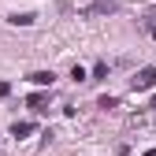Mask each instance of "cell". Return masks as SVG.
Returning <instances> with one entry per match:
<instances>
[{
	"mask_svg": "<svg viewBox=\"0 0 156 156\" xmlns=\"http://www.w3.org/2000/svg\"><path fill=\"white\" fill-rule=\"evenodd\" d=\"M119 11V0H97V4H86L82 11V19H104V15H115Z\"/></svg>",
	"mask_w": 156,
	"mask_h": 156,
	"instance_id": "6da1fadb",
	"label": "cell"
},
{
	"mask_svg": "<svg viewBox=\"0 0 156 156\" xmlns=\"http://www.w3.org/2000/svg\"><path fill=\"white\" fill-rule=\"evenodd\" d=\"M152 86H156V67H141L138 74L130 78V89H134V93H145V89H152Z\"/></svg>",
	"mask_w": 156,
	"mask_h": 156,
	"instance_id": "7a4b0ae2",
	"label": "cell"
},
{
	"mask_svg": "<svg viewBox=\"0 0 156 156\" xmlns=\"http://www.w3.org/2000/svg\"><path fill=\"white\" fill-rule=\"evenodd\" d=\"M26 104H30V112H34V115H48V112H52V108H48V93H34Z\"/></svg>",
	"mask_w": 156,
	"mask_h": 156,
	"instance_id": "3957f363",
	"label": "cell"
},
{
	"mask_svg": "<svg viewBox=\"0 0 156 156\" xmlns=\"http://www.w3.org/2000/svg\"><path fill=\"white\" fill-rule=\"evenodd\" d=\"M26 78H30L34 86H52V82H56V74H52V71H30Z\"/></svg>",
	"mask_w": 156,
	"mask_h": 156,
	"instance_id": "277c9868",
	"label": "cell"
},
{
	"mask_svg": "<svg viewBox=\"0 0 156 156\" xmlns=\"http://www.w3.org/2000/svg\"><path fill=\"white\" fill-rule=\"evenodd\" d=\"M30 134H34V123H26V119L11 123V138H30Z\"/></svg>",
	"mask_w": 156,
	"mask_h": 156,
	"instance_id": "5b68a950",
	"label": "cell"
},
{
	"mask_svg": "<svg viewBox=\"0 0 156 156\" xmlns=\"http://www.w3.org/2000/svg\"><path fill=\"white\" fill-rule=\"evenodd\" d=\"M101 78H108V63L97 60V63H93V74H89V82H101Z\"/></svg>",
	"mask_w": 156,
	"mask_h": 156,
	"instance_id": "8992f818",
	"label": "cell"
},
{
	"mask_svg": "<svg viewBox=\"0 0 156 156\" xmlns=\"http://www.w3.org/2000/svg\"><path fill=\"white\" fill-rule=\"evenodd\" d=\"M97 108H104V112H112V108H119V97H101V101H97Z\"/></svg>",
	"mask_w": 156,
	"mask_h": 156,
	"instance_id": "52a82bcc",
	"label": "cell"
},
{
	"mask_svg": "<svg viewBox=\"0 0 156 156\" xmlns=\"http://www.w3.org/2000/svg\"><path fill=\"white\" fill-rule=\"evenodd\" d=\"M8 23H11V26H30V23H34V15H11Z\"/></svg>",
	"mask_w": 156,
	"mask_h": 156,
	"instance_id": "ba28073f",
	"label": "cell"
},
{
	"mask_svg": "<svg viewBox=\"0 0 156 156\" xmlns=\"http://www.w3.org/2000/svg\"><path fill=\"white\" fill-rule=\"evenodd\" d=\"M71 78H74V82H89V74H86V67H78V63L71 67Z\"/></svg>",
	"mask_w": 156,
	"mask_h": 156,
	"instance_id": "9c48e42d",
	"label": "cell"
},
{
	"mask_svg": "<svg viewBox=\"0 0 156 156\" xmlns=\"http://www.w3.org/2000/svg\"><path fill=\"white\" fill-rule=\"evenodd\" d=\"M8 93H11V86H8V82H0V97H8Z\"/></svg>",
	"mask_w": 156,
	"mask_h": 156,
	"instance_id": "30bf717a",
	"label": "cell"
},
{
	"mask_svg": "<svg viewBox=\"0 0 156 156\" xmlns=\"http://www.w3.org/2000/svg\"><path fill=\"white\" fill-rule=\"evenodd\" d=\"M149 34H152V37H156V23H152V26H149Z\"/></svg>",
	"mask_w": 156,
	"mask_h": 156,
	"instance_id": "8fae6325",
	"label": "cell"
},
{
	"mask_svg": "<svg viewBox=\"0 0 156 156\" xmlns=\"http://www.w3.org/2000/svg\"><path fill=\"white\" fill-rule=\"evenodd\" d=\"M149 108H152V112H156V97H152V104H149Z\"/></svg>",
	"mask_w": 156,
	"mask_h": 156,
	"instance_id": "7c38bea8",
	"label": "cell"
}]
</instances>
